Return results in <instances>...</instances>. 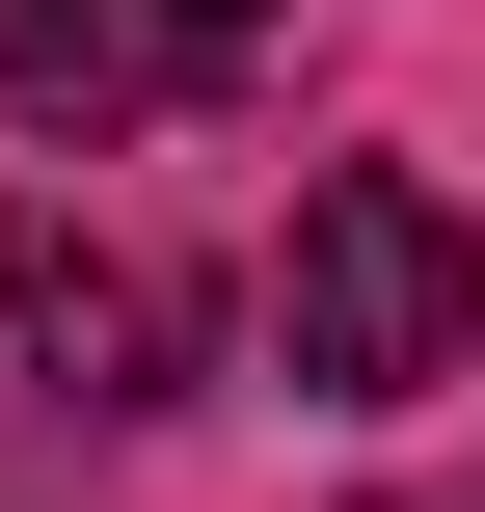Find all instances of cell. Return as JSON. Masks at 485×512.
<instances>
[{
    "mask_svg": "<svg viewBox=\"0 0 485 512\" xmlns=\"http://www.w3.org/2000/svg\"><path fill=\"white\" fill-rule=\"evenodd\" d=\"M485 324V243L459 189H405V162H324L297 189V243H270V351H297V405H432Z\"/></svg>",
    "mask_w": 485,
    "mask_h": 512,
    "instance_id": "6da1fadb",
    "label": "cell"
},
{
    "mask_svg": "<svg viewBox=\"0 0 485 512\" xmlns=\"http://www.w3.org/2000/svg\"><path fill=\"white\" fill-rule=\"evenodd\" d=\"M0 324L54 405H189V270L108 243V216H0Z\"/></svg>",
    "mask_w": 485,
    "mask_h": 512,
    "instance_id": "7a4b0ae2",
    "label": "cell"
},
{
    "mask_svg": "<svg viewBox=\"0 0 485 512\" xmlns=\"http://www.w3.org/2000/svg\"><path fill=\"white\" fill-rule=\"evenodd\" d=\"M243 54V0H0V108L27 135H135Z\"/></svg>",
    "mask_w": 485,
    "mask_h": 512,
    "instance_id": "3957f363",
    "label": "cell"
}]
</instances>
